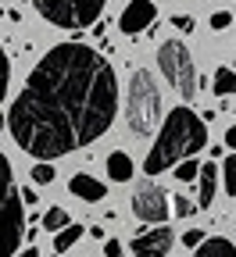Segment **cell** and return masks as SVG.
Wrapping results in <instances>:
<instances>
[{
	"label": "cell",
	"mask_w": 236,
	"mask_h": 257,
	"mask_svg": "<svg viewBox=\"0 0 236 257\" xmlns=\"http://www.w3.org/2000/svg\"><path fill=\"white\" fill-rule=\"evenodd\" d=\"M83 232H86L83 225H72V221L64 225V229H61V232L54 236V250H57V257H61L64 250H72V246H75V243L83 239Z\"/></svg>",
	"instance_id": "obj_14"
},
{
	"label": "cell",
	"mask_w": 236,
	"mask_h": 257,
	"mask_svg": "<svg viewBox=\"0 0 236 257\" xmlns=\"http://www.w3.org/2000/svg\"><path fill=\"white\" fill-rule=\"evenodd\" d=\"M211 89L218 96H236V72L232 68H218L215 79H211Z\"/></svg>",
	"instance_id": "obj_15"
},
{
	"label": "cell",
	"mask_w": 236,
	"mask_h": 257,
	"mask_svg": "<svg viewBox=\"0 0 236 257\" xmlns=\"http://www.w3.org/2000/svg\"><path fill=\"white\" fill-rule=\"evenodd\" d=\"M232 114H236V111H232Z\"/></svg>",
	"instance_id": "obj_33"
},
{
	"label": "cell",
	"mask_w": 236,
	"mask_h": 257,
	"mask_svg": "<svg viewBox=\"0 0 236 257\" xmlns=\"http://www.w3.org/2000/svg\"><path fill=\"white\" fill-rule=\"evenodd\" d=\"M190 257H236V246L225 236H204V243H200Z\"/></svg>",
	"instance_id": "obj_12"
},
{
	"label": "cell",
	"mask_w": 236,
	"mask_h": 257,
	"mask_svg": "<svg viewBox=\"0 0 236 257\" xmlns=\"http://www.w3.org/2000/svg\"><path fill=\"white\" fill-rule=\"evenodd\" d=\"M8 86H11V61H8L4 47H0V104H4V96H8Z\"/></svg>",
	"instance_id": "obj_20"
},
{
	"label": "cell",
	"mask_w": 236,
	"mask_h": 257,
	"mask_svg": "<svg viewBox=\"0 0 236 257\" xmlns=\"http://www.w3.org/2000/svg\"><path fill=\"white\" fill-rule=\"evenodd\" d=\"M118 79L111 61L90 43H57L29 72L8 128L29 157L50 165L54 157L90 147L115 125Z\"/></svg>",
	"instance_id": "obj_1"
},
{
	"label": "cell",
	"mask_w": 236,
	"mask_h": 257,
	"mask_svg": "<svg viewBox=\"0 0 236 257\" xmlns=\"http://www.w3.org/2000/svg\"><path fill=\"white\" fill-rule=\"evenodd\" d=\"M158 64H161V75L176 86V93L183 96L186 104L197 100V68H193V57H190V47L179 43V40H165L158 47Z\"/></svg>",
	"instance_id": "obj_5"
},
{
	"label": "cell",
	"mask_w": 236,
	"mask_h": 257,
	"mask_svg": "<svg viewBox=\"0 0 236 257\" xmlns=\"http://www.w3.org/2000/svg\"><path fill=\"white\" fill-rule=\"evenodd\" d=\"M0 15H4V8H0Z\"/></svg>",
	"instance_id": "obj_30"
},
{
	"label": "cell",
	"mask_w": 236,
	"mask_h": 257,
	"mask_svg": "<svg viewBox=\"0 0 236 257\" xmlns=\"http://www.w3.org/2000/svg\"><path fill=\"white\" fill-rule=\"evenodd\" d=\"M22 257H40V250H36V246H29V250H22Z\"/></svg>",
	"instance_id": "obj_28"
},
{
	"label": "cell",
	"mask_w": 236,
	"mask_h": 257,
	"mask_svg": "<svg viewBox=\"0 0 236 257\" xmlns=\"http://www.w3.org/2000/svg\"><path fill=\"white\" fill-rule=\"evenodd\" d=\"M172 243H176V232L168 229V225H158V229L140 232L136 239H132V253L136 257H168Z\"/></svg>",
	"instance_id": "obj_9"
},
{
	"label": "cell",
	"mask_w": 236,
	"mask_h": 257,
	"mask_svg": "<svg viewBox=\"0 0 236 257\" xmlns=\"http://www.w3.org/2000/svg\"><path fill=\"white\" fill-rule=\"evenodd\" d=\"M54 175H57V172H54L50 165H43V161H40L36 168H32V182H36V186H47V182H54Z\"/></svg>",
	"instance_id": "obj_21"
},
{
	"label": "cell",
	"mask_w": 236,
	"mask_h": 257,
	"mask_svg": "<svg viewBox=\"0 0 236 257\" xmlns=\"http://www.w3.org/2000/svg\"><path fill=\"white\" fill-rule=\"evenodd\" d=\"M132 214L143 218V221L165 225V218H168V193L158 182H140L136 193H132Z\"/></svg>",
	"instance_id": "obj_7"
},
{
	"label": "cell",
	"mask_w": 236,
	"mask_h": 257,
	"mask_svg": "<svg viewBox=\"0 0 236 257\" xmlns=\"http://www.w3.org/2000/svg\"><path fill=\"white\" fill-rule=\"evenodd\" d=\"M50 257H57V253H50Z\"/></svg>",
	"instance_id": "obj_32"
},
{
	"label": "cell",
	"mask_w": 236,
	"mask_h": 257,
	"mask_svg": "<svg viewBox=\"0 0 236 257\" xmlns=\"http://www.w3.org/2000/svg\"><path fill=\"white\" fill-rule=\"evenodd\" d=\"M104 257H125V253H122V243H118V239H108V243H104Z\"/></svg>",
	"instance_id": "obj_25"
},
{
	"label": "cell",
	"mask_w": 236,
	"mask_h": 257,
	"mask_svg": "<svg viewBox=\"0 0 236 257\" xmlns=\"http://www.w3.org/2000/svg\"><path fill=\"white\" fill-rule=\"evenodd\" d=\"M40 225H43L47 232H54V236H57L64 225H68V211H64V207H50V211L40 218Z\"/></svg>",
	"instance_id": "obj_16"
},
{
	"label": "cell",
	"mask_w": 236,
	"mask_h": 257,
	"mask_svg": "<svg viewBox=\"0 0 236 257\" xmlns=\"http://www.w3.org/2000/svg\"><path fill=\"white\" fill-rule=\"evenodd\" d=\"M222 182H225V193L236 197V154H229L222 161Z\"/></svg>",
	"instance_id": "obj_18"
},
{
	"label": "cell",
	"mask_w": 236,
	"mask_h": 257,
	"mask_svg": "<svg viewBox=\"0 0 236 257\" xmlns=\"http://www.w3.org/2000/svg\"><path fill=\"white\" fill-rule=\"evenodd\" d=\"M32 4L57 29H93L108 0H32Z\"/></svg>",
	"instance_id": "obj_6"
},
{
	"label": "cell",
	"mask_w": 236,
	"mask_h": 257,
	"mask_svg": "<svg viewBox=\"0 0 236 257\" xmlns=\"http://www.w3.org/2000/svg\"><path fill=\"white\" fill-rule=\"evenodd\" d=\"M161 118V89L147 68H136L129 79V100H125V125L136 136H150Z\"/></svg>",
	"instance_id": "obj_4"
},
{
	"label": "cell",
	"mask_w": 236,
	"mask_h": 257,
	"mask_svg": "<svg viewBox=\"0 0 236 257\" xmlns=\"http://www.w3.org/2000/svg\"><path fill=\"white\" fill-rule=\"evenodd\" d=\"M0 128H8V114H0Z\"/></svg>",
	"instance_id": "obj_29"
},
{
	"label": "cell",
	"mask_w": 236,
	"mask_h": 257,
	"mask_svg": "<svg viewBox=\"0 0 236 257\" xmlns=\"http://www.w3.org/2000/svg\"><path fill=\"white\" fill-rule=\"evenodd\" d=\"M183 243H186V250H197L200 243H204V232H200V229H186L183 232Z\"/></svg>",
	"instance_id": "obj_22"
},
{
	"label": "cell",
	"mask_w": 236,
	"mask_h": 257,
	"mask_svg": "<svg viewBox=\"0 0 236 257\" xmlns=\"http://www.w3.org/2000/svg\"><path fill=\"white\" fill-rule=\"evenodd\" d=\"M25 239V204L11 175V161L0 150V257H15Z\"/></svg>",
	"instance_id": "obj_3"
},
{
	"label": "cell",
	"mask_w": 236,
	"mask_h": 257,
	"mask_svg": "<svg viewBox=\"0 0 236 257\" xmlns=\"http://www.w3.org/2000/svg\"><path fill=\"white\" fill-rule=\"evenodd\" d=\"M229 25H232V15H229V11H215V15H211V29H215V32H222V29H229Z\"/></svg>",
	"instance_id": "obj_23"
},
{
	"label": "cell",
	"mask_w": 236,
	"mask_h": 257,
	"mask_svg": "<svg viewBox=\"0 0 236 257\" xmlns=\"http://www.w3.org/2000/svg\"><path fill=\"white\" fill-rule=\"evenodd\" d=\"M168 204H172L176 218H193V214H197V204H193L190 197H176V193H168Z\"/></svg>",
	"instance_id": "obj_19"
},
{
	"label": "cell",
	"mask_w": 236,
	"mask_h": 257,
	"mask_svg": "<svg viewBox=\"0 0 236 257\" xmlns=\"http://www.w3.org/2000/svg\"><path fill=\"white\" fill-rule=\"evenodd\" d=\"M68 189L75 193L79 200H86V204H97V200L108 197V186L100 182V179H93V175H86V172L72 175V179H68Z\"/></svg>",
	"instance_id": "obj_10"
},
{
	"label": "cell",
	"mask_w": 236,
	"mask_h": 257,
	"mask_svg": "<svg viewBox=\"0 0 236 257\" xmlns=\"http://www.w3.org/2000/svg\"><path fill=\"white\" fill-rule=\"evenodd\" d=\"M197 186H200L197 207H211V204H215V193H218V168H215V165H200Z\"/></svg>",
	"instance_id": "obj_11"
},
{
	"label": "cell",
	"mask_w": 236,
	"mask_h": 257,
	"mask_svg": "<svg viewBox=\"0 0 236 257\" xmlns=\"http://www.w3.org/2000/svg\"><path fill=\"white\" fill-rule=\"evenodd\" d=\"M208 143V128L204 121H200L186 104L176 107V111H168L165 125H161V136L154 140L147 161H143V172L147 175H161L165 168H176L179 161L193 157L197 150H204Z\"/></svg>",
	"instance_id": "obj_2"
},
{
	"label": "cell",
	"mask_w": 236,
	"mask_h": 257,
	"mask_svg": "<svg viewBox=\"0 0 236 257\" xmlns=\"http://www.w3.org/2000/svg\"><path fill=\"white\" fill-rule=\"evenodd\" d=\"M225 147H229V150H236V125L229 128V133H225Z\"/></svg>",
	"instance_id": "obj_27"
},
{
	"label": "cell",
	"mask_w": 236,
	"mask_h": 257,
	"mask_svg": "<svg viewBox=\"0 0 236 257\" xmlns=\"http://www.w3.org/2000/svg\"><path fill=\"white\" fill-rule=\"evenodd\" d=\"M22 193V204H36L40 197H36V189H32V186H25V189H18Z\"/></svg>",
	"instance_id": "obj_26"
},
{
	"label": "cell",
	"mask_w": 236,
	"mask_h": 257,
	"mask_svg": "<svg viewBox=\"0 0 236 257\" xmlns=\"http://www.w3.org/2000/svg\"><path fill=\"white\" fill-rule=\"evenodd\" d=\"M132 172H136V165H132V157H129V154L115 150V154L108 157V179H111V182H129Z\"/></svg>",
	"instance_id": "obj_13"
},
{
	"label": "cell",
	"mask_w": 236,
	"mask_h": 257,
	"mask_svg": "<svg viewBox=\"0 0 236 257\" xmlns=\"http://www.w3.org/2000/svg\"><path fill=\"white\" fill-rule=\"evenodd\" d=\"M172 25H176L179 32H193V29H197L193 15H172Z\"/></svg>",
	"instance_id": "obj_24"
},
{
	"label": "cell",
	"mask_w": 236,
	"mask_h": 257,
	"mask_svg": "<svg viewBox=\"0 0 236 257\" xmlns=\"http://www.w3.org/2000/svg\"><path fill=\"white\" fill-rule=\"evenodd\" d=\"M232 72H236V64H232Z\"/></svg>",
	"instance_id": "obj_31"
},
{
	"label": "cell",
	"mask_w": 236,
	"mask_h": 257,
	"mask_svg": "<svg viewBox=\"0 0 236 257\" xmlns=\"http://www.w3.org/2000/svg\"><path fill=\"white\" fill-rule=\"evenodd\" d=\"M172 172H176V179H179V182H197V172H200V161L186 157V161H179V165H176Z\"/></svg>",
	"instance_id": "obj_17"
},
{
	"label": "cell",
	"mask_w": 236,
	"mask_h": 257,
	"mask_svg": "<svg viewBox=\"0 0 236 257\" xmlns=\"http://www.w3.org/2000/svg\"><path fill=\"white\" fill-rule=\"evenodd\" d=\"M154 18H158L154 0H129V4L122 8V15H118V29L125 32V36H140V32L150 29Z\"/></svg>",
	"instance_id": "obj_8"
}]
</instances>
